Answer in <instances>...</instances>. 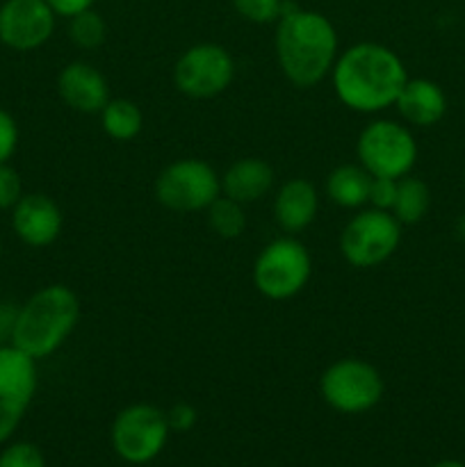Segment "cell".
Instances as JSON below:
<instances>
[{
    "label": "cell",
    "instance_id": "24",
    "mask_svg": "<svg viewBox=\"0 0 465 467\" xmlns=\"http://www.w3.org/2000/svg\"><path fill=\"white\" fill-rule=\"evenodd\" d=\"M0 467H46V459L32 442H14L0 451Z\"/></svg>",
    "mask_w": 465,
    "mask_h": 467
},
{
    "label": "cell",
    "instance_id": "5",
    "mask_svg": "<svg viewBox=\"0 0 465 467\" xmlns=\"http://www.w3.org/2000/svg\"><path fill=\"white\" fill-rule=\"evenodd\" d=\"M356 153H358L360 167L369 176L399 181L408 176L410 169L415 167L418 141L406 126L390 119H381L365 126L356 144Z\"/></svg>",
    "mask_w": 465,
    "mask_h": 467
},
{
    "label": "cell",
    "instance_id": "9",
    "mask_svg": "<svg viewBox=\"0 0 465 467\" xmlns=\"http://www.w3.org/2000/svg\"><path fill=\"white\" fill-rule=\"evenodd\" d=\"M169 431L167 413L150 404H132L114 418L112 447L128 463H149L164 450Z\"/></svg>",
    "mask_w": 465,
    "mask_h": 467
},
{
    "label": "cell",
    "instance_id": "27",
    "mask_svg": "<svg viewBox=\"0 0 465 467\" xmlns=\"http://www.w3.org/2000/svg\"><path fill=\"white\" fill-rule=\"evenodd\" d=\"M16 146H18L16 119H14L7 109L0 108V164H5L14 153H16Z\"/></svg>",
    "mask_w": 465,
    "mask_h": 467
},
{
    "label": "cell",
    "instance_id": "13",
    "mask_svg": "<svg viewBox=\"0 0 465 467\" xmlns=\"http://www.w3.org/2000/svg\"><path fill=\"white\" fill-rule=\"evenodd\" d=\"M64 226L62 210L50 196L23 194L21 201L12 208V228L21 242L27 246H48L59 237Z\"/></svg>",
    "mask_w": 465,
    "mask_h": 467
},
{
    "label": "cell",
    "instance_id": "10",
    "mask_svg": "<svg viewBox=\"0 0 465 467\" xmlns=\"http://www.w3.org/2000/svg\"><path fill=\"white\" fill-rule=\"evenodd\" d=\"M235 59L219 44H196L181 55L173 67L178 91L190 99H214L231 87Z\"/></svg>",
    "mask_w": 465,
    "mask_h": 467
},
{
    "label": "cell",
    "instance_id": "22",
    "mask_svg": "<svg viewBox=\"0 0 465 467\" xmlns=\"http://www.w3.org/2000/svg\"><path fill=\"white\" fill-rule=\"evenodd\" d=\"M68 36L82 50H94L108 36V23L94 7L68 18Z\"/></svg>",
    "mask_w": 465,
    "mask_h": 467
},
{
    "label": "cell",
    "instance_id": "16",
    "mask_svg": "<svg viewBox=\"0 0 465 467\" xmlns=\"http://www.w3.org/2000/svg\"><path fill=\"white\" fill-rule=\"evenodd\" d=\"M319 199L313 182L305 178H292L278 190L274 201V217L285 233H301L317 217Z\"/></svg>",
    "mask_w": 465,
    "mask_h": 467
},
{
    "label": "cell",
    "instance_id": "25",
    "mask_svg": "<svg viewBox=\"0 0 465 467\" xmlns=\"http://www.w3.org/2000/svg\"><path fill=\"white\" fill-rule=\"evenodd\" d=\"M23 196V181L14 167L0 164V210H12Z\"/></svg>",
    "mask_w": 465,
    "mask_h": 467
},
{
    "label": "cell",
    "instance_id": "21",
    "mask_svg": "<svg viewBox=\"0 0 465 467\" xmlns=\"http://www.w3.org/2000/svg\"><path fill=\"white\" fill-rule=\"evenodd\" d=\"M208 223L219 237L235 240L244 233L246 214L242 210V203L228 199V196H217L214 203L208 208Z\"/></svg>",
    "mask_w": 465,
    "mask_h": 467
},
{
    "label": "cell",
    "instance_id": "12",
    "mask_svg": "<svg viewBox=\"0 0 465 467\" xmlns=\"http://www.w3.org/2000/svg\"><path fill=\"white\" fill-rule=\"evenodd\" d=\"M57 14L46 0H5L0 5V44L18 53L41 48L55 32Z\"/></svg>",
    "mask_w": 465,
    "mask_h": 467
},
{
    "label": "cell",
    "instance_id": "29",
    "mask_svg": "<svg viewBox=\"0 0 465 467\" xmlns=\"http://www.w3.org/2000/svg\"><path fill=\"white\" fill-rule=\"evenodd\" d=\"M46 3L50 5V9H53L57 16L71 18L76 16V14L87 12V9L94 7L96 0H46Z\"/></svg>",
    "mask_w": 465,
    "mask_h": 467
},
{
    "label": "cell",
    "instance_id": "6",
    "mask_svg": "<svg viewBox=\"0 0 465 467\" xmlns=\"http://www.w3.org/2000/svg\"><path fill=\"white\" fill-rule=\"evenodd\" d=\"M222 192V178L203 160H178L155 181V199L173 213L208 210Z\"/></svg>",
    "mask_w": 465,
    "mask_h": 467
},
{
    "label": "cell",
    "instance_id": "20",
    "mask_svg": "<svg viewBox=\"0 0 465 467\" xmlns=\"http://www.w3.org/2000/svg\"><path fill=\"white\" fill-rule=\"evenodd\" d=\"M100 123L114 141H130L141 132L144 117L137 103L128 99H114L108 100V105L100 109Z\"/></svg>",
    "mask_w": 465,
    "mask_h": 467
},
{
    "label": "cell",
    "instance_id": "30",
    "mask_svg": "<svg viewBox=\"0 0 465 467\" xmlns=\"http://www.w3.org/2000/svg\"><path fill=\"white\" fill-rule=\"evenodd\" d=\"M454 228H456V235H459L460 240L465 242V214H460V217L456 219V226Z\"/></svg>",
    "mask_w": 465,
    "mask_h": 467
},
{
    "label": "cell",
    "instance_id": "15",
    "mask_svg": "<svg viewBox=\"0 0 465 467\" xmlns=\"http://www.w3.org/2000/svg\"><path fill=\"white\" fill-rule=\"evenodd\" d=\"M395 105L401 119L408 121L410 126L429 128L436 126L445 117L447 96L438 82L427 80V78H415V80H406Z\"/></svg>",
    "mask_w": 465,
    "mask_h": 467
},
{
    "label": "cell",
    "instance_id": "1",
    "mask_svg": "<svg viewBox=\"0 0 465 467\" xmlns=\"http://www.w3.org/2000/svg\"><path fill=\"white\" fill-rule=\"evenodd\" d=\"M331 78L342 105L363 114L395 105L408 80L399 55L374 41L349 46L333 64Z\"/></svg>",
    "mask_w": 465,
    "mask_h": 467
},
{
    "label": "cell",
    "instance_id": "26",
    "mask_svg": "<svg viewBox=\"0 0 465 467\" xmlns=\"http://www.w3.org/2000/svg\"><path fill=\"white\" fill-rule=\"evenodd\" d=\"M395 196H397V181H395V178L372 176V185H369L367 203H372L377 210H388V213H390L392 205H395Z\"/></svg>",
    "mask_w": 465,
    "mask_h": 467
},
{
    "label": "cell",
    "instance_id": "8",
    "mask_svg": "<svg viewBox=\"0 0 465 467\" xmlns=\"http://www.w3.org/2000/svg\"><path fill=\"white\" fill-rule=\"evenodd\" d=\"M319 392L333 410L345 415L367 413L381 401L383 379L374 365L360 358L333 363L319 379Z\"/></svg>",
    "mask_w": 465,
    "mask_h": 467
},
{
    "label": "cell",
    "instance_id": "2",
    "mask_svg": "<svg viewBox=\"0 0 465 467\" xmlns=\"http://www.w3.org/2000/svg\"><path fill=\"white\" fill-rule=\"evenodd\" d=\"M276 26V57L294 87L319 85L337 59V32L324 14L285 3Z\"/></svg>",
    "mask_w": 465,
    "mask_h": 467
},
{
    "label": "cell",
    "instance_id": "28",
    "mask_svg": "<svg viewBox=\"0 0 465 467\" xmlns=\"http://www.w3.org/2000/svg\"><path fill=\"white\" fill-rule=\"evenodd\" d=\"M167 422L173 431H190L196 424V410L190 404H176L167 413Z\"/></svg>",
    "mask_w": 465,
    "mask_h": 467
},
{
    "label": "cell",
    "instance_id": "31",
    "mask_svg": "<svg viewBox=\"0 0 465 467\" xmlns=\"http://www.w3.org/2000/svg\"><path fill=\"white\" fill-rule=\"evenodd\" d=\"M433 467H465L460 461H440V463H436Z\"/></svg>",
    "mask_w": 465,
    "mask_h": 467
},
{
    "label": "cell",
    "instance_id": "11",
    "mask_svg": "<svg viewBox=\"0 0 465 467\" xmlns=\"http://www.w3.org/2000/svg\"><path fill=\"white\" fill-rule=\"evenodd\" d=\"M36 392V360L14 345L0 347V445L12 438Z\"/></svg>",
    "mask_w": 465,
    "mask_h": 467
},
{
    "label": "cell",
    "instance_id": "23",
    "mask_svg": "<svg viewBox=\"0 0 465 467\" xmlns=\"http://www.w3.org/2000/svg\"><path fill=\"white\" fill-rule=\"evenodd\" d=\"M231 5L244 21L264 26L281 18L285 0H231Z\"/></svg>",
    "mask_w": 465,
    "mask_h": 467
},
{
    "label": "cell",
    "instance_id": "18",
    "mask_svg": "<svg viewBox=\"0 0 465 467\" xmlns=\"http://www.w3.org/2000/svg\"><path fill=\"white\" fill-rule=\"evenodd\" d=\"M372 176L360 164H342L328 173L326 194L340 208H360L369 199Z\"/></svg>",
    "mask_w": 465,
    "mask_h": 467
},
{
    "label": "cell",
    "instance_id": "3",
    "mask_svg": "<svg viewBox=\"0 0 465 467\" xmlns=\"http://www.w3.org/2000/svg\"><path fill=\"white\" fill-rule=\"evenodd\" d=\"M80 319V301L67 285H46L18 310L12 327V345L41 360L67 342Z\"/></svg>",
    "mask_w": 465,
    "mask_h": 467
},
{
    "label": "cell",
    "instance_id": "17",
    "mask_svg": "<svg viewBox=\"0 0 465 467\" xmlns=\"http://www.w3.org/2000/svg\"><path fill=\"white\" fill-rule=\"evenodd\" d=\"M274 185V169L260 158H242L222 176V192L237 203H255Z\"/></svg>",
    "mask_w": 465,
    "mask_h": 467
},
{
    "label": "cell",
    "instance_id": "7",
    "mask_svg": "<svg viewBox=\"0 0 465 467\" xmlns=\"http://www.w3.org/2000/svg\"><path fill=\"white\" fill-rule=\"evenodd\" d=\"M401 242V223L388 210H363L345 226L340 251L356 269H372L386 263Z\"/></svg>",
    "mask_w": 465,
    "mask_h": 467
},
{
    "label": "cell",
    "instance_id": "4",
    "mask_svg": "<svg viewBox=\"0 0 465 467\" xmlns=\"http://www.w3.org/2000/svg\"><path fill=\"white\" fill-rule=\"evenodd\" d=\"M313 260L294 237H278L260 251L253 265V283L263 296L285 301L299 295L310 281Z\"/></svg>",
    "mask_w": 465,
    "mask_h": 467
},
{
    "label": "cell",
    "instance_id": "32",
    "mask_svg": "<svg viewBox=\"0 0 465 467\" xmlns=\"http://www.w3.org/2000/svg\"><path fill=\"white\" fill-rule=\"evenodd\" d=\"M0 255H3V235H0Z\"/></svg>",
    "mask_w": 465,
    "mask_h": 467
},
{
    "label": "cell",
    "instance_id": "14",
    "mask_svg": "<svg viewBox=\"0 0 465 467\" xmlns=\"http://www.w3.org/2000/svg\"><path fill=\"white\" fill-rule=\"evenodd\" d=\"M57 91L64 105L82 114L100 112L109 100L108 80L87 62L67 64L57 76Z\"/></svg>",
    "mask_w": 465,
    "mask_h": 467
},
{
    "label": "cell",
    "instance_id": "19",
    "mask_svg": "<svg viewBox=\"0 0 465 467\" xmlns=\"http://www.w3.org/2000/svg\"><path fill=\"white\" fill-rule=\"evenodd\" d=\"M431 208V192L429 185L419 178L404 176L397 181V196L395 205L390 213L399 223H418L427 217Z\"/></svg>",
    "mask_w": 465,
    "mask_h": 467
}]
</instances>
